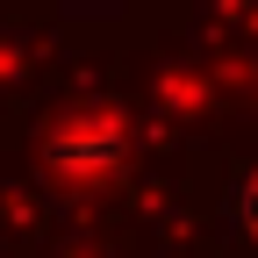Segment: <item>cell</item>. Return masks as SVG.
<instances>
[{"label": "cell", "instance_id": "cell-1", "mask_svg": "<svg viewBox=\"0 0 258 258\" xmlns=\"http://www.w3.org/2000/svg\"><path fill=\"white\" fill-rule=\"evenodd\" d=\"M237 215H244V230H251V244H258V172H251L244 194H237Z\"/></svg>", "mask_w": 258, "mask_h": 258}]
</instances>
